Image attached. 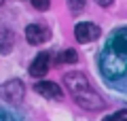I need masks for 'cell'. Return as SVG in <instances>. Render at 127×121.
<instances>
[{
  "mask_svg": "<svg viewBox=\"0 0 127 121\" xmlns=\"http://www.w3.org/2000/svg\"><path fill=\"white\" fill-rule=\"evenodd\" d=\"M64 83H66V87H68L70 94H76V91L85 89V87H91L89 79H87L83 72H68V74L64 76Z\"/></svg>",
  "mask_w": 127,
  "mask_h": 121,
  "instance_id": "5b68a950",
  "label": "cell"
},
{
  "mask_svg": "<svg viewBox=\"0 0 127 121\" xmlns=\"http://www.w3.org/2000/svg\"><path fill=\"white\" fill-rule=\"evenodd\" d=\"M0 121H15L11 115H4V113H0Z\"/></svg>",
  "mask_w": 127,
  "mask_h": 121,
  "instance_id": "9a60e30c",
  "label": "cell"
},
{
  "mask_svg": "<svg viewBox=\"0 0 127 121\" xmlns=\"http://www.w3.org/2000/svg\"><path fill=\"white\" fill-rule=\"evenodd\" d=\"M95 2H97L100 6H110V4L114 2V0H95Z\"/></svg>",
  "mask_w": 127,
  "mask_h": 121,
  "instance_id": "5bb4252c",
  "label": "cell"
},
{
  "mask_svg": "<svg viewBox=\"0 0 127 121\" xmlns=\"http://www.w3.org/2000/svg\"><path fill=\"white\" fill-rule=\"evenodd\" d=\"M76 60H78L76 51L74 49H66V51H62V55L57 58V62L59 64H76Z\"/></svg>",
  "mask_w": 127,
  "mask_h": 121,
  "instance_id": "30bf717a",
  "label": "cell"
},
{
  "mask_svg": "<svg viewBox=\"0 0 127 121\" xmlns=\"http://www.w3.org/2000/svg\"><path fill=\"white\" fill-rule=\"evenodd\" d=\"M49 62H51V58H49V53H38L36 58H34V62L30 64V74L34 76V79H40V76H45L47 72H49Z\"/></svg>",
  "mask_w": 127,
  "mask_h": 121,
  "instance_id": "52a82bcc",
  "label": "cell"
},
{
  "mask_svg": "<svg viewBox=\"0 0 127 121\" xmlns=\"http://www.w3.org/2000/svg\"><path fill=\"white\" fill-rule=\"evenodd\" d=\"M15 45V36L11 30H4V28H0V53H11Z\"/></svg>",
  "mask_w": 127,
  "mask_h": 121,
  "instance_id": "9c48e42d",
  "label": "cell"
},
{
  "mask_svg": "<svg viewBox=\"0 0 127 121\" xmlns=\"http://www.w3.org/2000/svg\"><path fill=\"white\" fill-rule=\"evenodd\" d=\"M97 64L102 76L108 81H119L127 74V26L110 34L97 58Z\"/></svg>",
  "mask_w": 127,
  "mask_h": 121,
  "instance_id": "6da1fadb",
  "label": "cell"
},
{
  "mask_svg": "<svg viewBox=\"0 0 127 121\" xmlns=\"http://www.w3.org/2000/svg\"><path fill=\"white\" fill-rule=\"evenodd\" d=\"M26 38L30 45H40V43H45L49 38V30L45 26H38V23H30L26 28Z\"/></svg>",
  "mask_w": 127,
  "mask_h": 121,
  "instance_id": "ba28073f",
  "label": "cell"
},
{
  "mask_svg": "<svg viewBox=\"0 0 127 121\" xmlns=\"http://www.w3.org/2000/svg\"><path fill=\"white\" fill-rule=\"evenodd\" d=\"M68 6L72 13H78V11L85 9V0H68Z\"/></svg>",
  "mask_w": 127,
  "mask_h": 121,
  "instance_id": "8fae6325",
  "label": "cell"
},
{
  "mask_svg": "<svg viewBox=\"0 0 127 121\" xmlns=\"http://www.w3.org/2000/svg\"><path fill=\"white\" fill-rule=\"evenodd\" d=\"M74 36H76L78 43H91L100 36V28L91 21H83V23H76L74 28Z\"/></svg>",
  "mask_w": 127,
  "mask_h": 121,
  "instance_id": "277c9868",
  "label": "cell"
},
{
  "mask_svg": "<svg viewBox=\"0 0 127 121\" xmlns=\"http://www.w3.org/2000/svg\"><path fill=\"white\" fill-rule=\"evenodd\" d=\"M23 94H26V87L19 79H11L4 85H0V98L11 104H19L23 100Z\"/></svg>",
  "mask_w": 127,
  "mask_h": 121,
  "instance_id": "3957f363",
  "label": "cell"
},
{
  "mask_svg": "<svg viewBox=\"0 0 127 121\" xmlns=\"http://www.w3.org/2000/svg\"><path fill=\"white\" fill-rule=\"evenodd\" d=\"M34 89H36V94H40L42 98H49V100H59L64 96L62 87L57 83H53V81H38L34 85Z\"/></svg>",
  "mask_w": 127,
  "mask_h": 121,
  "instance_id": "8992f818",
  "label": "cell"
},
{
  "mask_svg": "<svg viewBox=\"0 0 127 121\" xmlns=\"http://www.w3.org/2000/svg\"><path fill=\"white\" fill-rule=\"evenodd\" d=\"M72 98H74V102L81 108H85V111H102V108L106 106V102L100 98V94L93 91V87H85V89L76 91V94H72Z\"/></svg>",
  "mask_w": 127,
  "mask_h": 121,
  "instance_id": "7a4b0ae2",
  "label": "cell"
},
{
  "mask_svg": "<svg viewBox=\"0 0 127 121\" xmlns=\"http://www.w3.org/2000/svg\"><path fill=\"white\" fill-rule=\"evenodd\" d=\"M104 121H127V111H117L114 115H108Z\"/></svg>",
  "mask_w": 127,
  "mask_h": 121,
  "instance_id": "7c38bea8",
  "label": "cell"
},
{
  "mask_svg": "<svg viewBox=\"0 0 127 121\" xmlns=\"http://www.w3.org/2000/svg\"><path fill=\"white\" fill-rule=\"evenodd\" d=\"M49 4H51V0H32V6L38 9V11H47Z\"/></svg>",
  "mask_w": 127,
  "mask_h": 121,
  "instance_id": "4fadbf2b",
  "label": "cell"
}]
</instances>
